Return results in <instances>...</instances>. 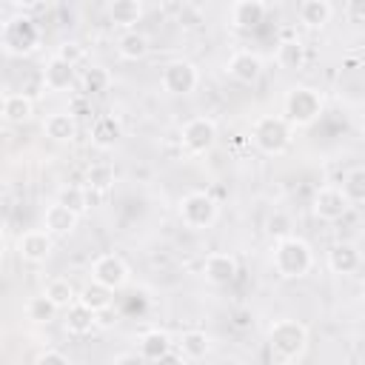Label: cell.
<instances>
[{
    "instance_id": "6da1fadb",
    "label": "cell",
    "mask_w": 365,
    "mask_h": 365,
    "mask_svg": "<svg viewBox=\"0 0 365 365\" xmlns=\"http://www.w3.org/2000/svg\"><path fill=\"white\" fill-rule=\"evenodd\" d=\"M268 348L277 362H297L308 348V325L299 319H277L268 328Z\"/></svg>"
},
{
    "instance_id": "7a4b0ae2",
    "label": "cell",
    "mask_w": 365,
    "mask_h": 365,
    "mask_svg": "<svg viewBox=\"0 0 365 365\" xmlns=\"http://www.w3.org/2000/svg\"><path fill=\"white\" fill-rule=\"evenodd\" d=\"M325 108V100L317 88L311 86H291L282 97V117L288 120V125L297 131V128H308L319 120Z\"/></svg>"
},
{
    "instance_id": "3957f363",
    "label": "cell",
    "mask_w": 365,
    "mask_h": 365,
    "mask_svg": "<svg viewBox=\"0 0 365 365\" xmlns=\"http://www.w3.org/2000/svg\"><path fill=\"white\" fill-rule=\"evenodd\" d=\"M251 143L268 157H282L294 143V128L282 114H262L251 123Z\"/></svg>"
},
{
    "instance_id": "277c9868",
    "label": "cell",
    "mask_w": 365,
    "mask_h": 365,
    "mask_svg": "<svg viewBox=\"0 0 365 365\" xmlns=\"http://www.w3.org/2000/svg\"><path fill=\"white\" fill-rule=\"evenodd\" d=\"M271 262H274V271L282 279H299L314 268V251L302 237L294 234L282 242H274Z\"/></svg>"
},
{
    "instance_id": "5b68a950",
    "label": "cell",
    "mask_w": 365,
    "mask_h": 365,
    "mask_svg": "<svg viewBox=\"0 0 365 365\" xmlns=\"http://www.w3.org/2000/svg\"><path fill=\"white\" fill-rule=\"evenodd\" d=\"M0 46L9 57H29L40 46V29L29 14H14L0 26Z\"/></svg>"
},
{
    "instance_id": "8992f818",
    "label": "cell",
    "mask_w": 365,
    "mask_h": 365,
    "mask_svg": "<svg viewBox=\"0 0 365 365\" xmlns=\"http://www.w3.org/2000/svg\"><path fill=\"white\" fill-rule=\"evenodd\" d=\"M177 214H180V220H182L185 228H191V231H205V228H211V225L217 222L220 205H217V200H214L211 194H205V191H188V194L180 197V202H177Z\"/></svg>"
},
{
    "instance_id": "52a82bcc",
    "label": "cell",
    "mask_w": 365,
    "mask_h": 365,
    "mask_svg": "<svg viewBox=\"0 0 365 365\" xmlns=\"http://www.w3.org/2000/svg\"><path fill=\"white\" fill-rule=\"evenodd\" d=\"M217 143V123L205 114L200 117H191L182 128H180V148L188 154V157H202L214 148Z\"/></svg>"
},
{
    "instance_id": "ba28073f",
    "label": "cell",
    "mask_w": 365,
    "mask_h": 365,
    "mask_svg": "<svg viewBox=\"0 0 365 365\" xmlns=\"http://www.w3.org/2000/svg\"><path fill=\"white\" fill-rule=\"evenodd\" d=\"M160 86H163V91H168L174 97L191 94L200 86V68L191 60H182V57L168 60L160 71Z\"/></svg>"
},
{
    "instance_id": "9c48e42d",
    "label": "cell",
    "mask_w": 365,
    "mask_h": 365,
    "mask_svg": "<svg viewBox=\"0 0 365 365\" xmlns=\"http://www.w3.org/2000/svg\"><path fill=\"white\" fill-rule=\"evenodd\" d=\"M91 279L106 285V288H111V291H120V288L128 285L131 268H128V262L120 254H100L91 262Z\"/></svg>"
},
{
    "instance_id": "30bf717a",
    "label": "cell",
    "mask_w": 365,
    "mask_h": 365,
    "mask_svg": "<svg viewBox=\"0 0 365 365\" xmlns=\"http://www.w3.org/2000/svg\"><path fill=\"white\" fill-rule=\"evenodd\" d=\"M262 68H265V60L251 48H240L225 60V74L245 86H254L262 77Z\"/></svg>"
},
{
    "instance_id": "8fae6325",
    "label": "cell",
    "mask_w": 365,
    "mask_h": 365,
    "mask_svg": "<svg viewBox=\"0 0 365 365\" xmlns=\"http://www.w3.org/2000/svg\"><path fill=\"white\" fill-rule=\"evenodd\" d=\"M14 248H17V257H20L23 262L37 265V262H46V259H48L54 242H51V234H48L46 228H29V231H23V234L17 237V245H14Z\"/></svg>"
},
{
    "instance_id": "7c38bea8",
    "label": "cell",
    "mask_w": 365,
    "mask_h": 365,
    "mask_svg": "<svg viewBox=\"0 0 365 365\" xmlns=\"http://www.w3.org/2000/svg\"><path fill=\"white\" fill-rule=\"evenodd\" d=\"M314 214L322 220V222H336V220H342L345 214H348V208H351V202H348V197L342 194V188H336V185H322L317 194H314Z\"/></svg>"
},
{
    "instance_id": "4fadbf2b",
    "label": "cell",
    "mask_w": 365,
    "mask_h": 365,
    "mask_svg": "<svg viewBox=\"0 0 365 365\" xmlns=\"http://www.w3.org/2000/svg\"><path fill=\"white\" fill-rule=\"evenodd\" d=\"M265 11H268V6L262 0H237L228 9V23L237 31H251L265 20Z\"/></svg>"
},
{
    "instance_id": "5bb4252c",
    "label": "cell",
    "mask_w": 365,
    "mask_h": 365,
    "mask_svg": "<svg viewBox=\"0 0 365 365\" xmlns=\"http://www.w3.org/2000/svg\"><path fill=\"white\" fill-rule=\"evenodd\" d=\"M202 277L211 285H228V282H234V277H237V259H234V254H228V251L208 254L205 262H202Z\"/></svg>"
},
{
    "instance_id": "9a60e30c",
    "label": "cell",
    "mask_w": 365,
    "mask_h": 365,
    "mask_svg": "<svg viewBox=\"0 0 365 365\" xmlns=\"http://www.w3.org/2000/svg\"><path fill=\"white\" fill-rule=\"evenodd\" d=\"M91 145L94 148H114L117 143H120V137H123V123L114 117V114H100V117H94V123H91Z\"/></svg>"
},
{
    "instance_id": "2e32d148",
    "label": "cell",
    "mask_w": 365,
    "mask_h": 365,
    "mask_svg": "<svg viewBox=\"0 0 365 365\" xmlns=\"http://www.w3.org/2000/svg\"><path fill=\"white\" fill-rule=\"evenodd\" d=\"M77 214L71 211V208H66V205H60V202H51V205H46V211H43V228L51 234V237H66V234H71L74 228H77Z\"/></svg>"
},
{
    "instance_id": "e0dca14e",
    "label": "cell",
    "mask_w": 365,
    "mask_h": 365,
    "mask_svg": "<svg viewBox=\"0 0 365 365\" xmlns=\"http://www.w3.org/2000/svg\"><path fill=\"white\" fill-rule=\"evenodd\" d=\"M362 265V251L354 242H336L328 251V268L334 274H354Z\"/></svg>"
},
{
    "instance_id": "ac0fdd59",
    "label": "cell",
    "mask_w": 365,
    "mask_h": 365,
    "mask_svg": "<svg viewBox=\"0 0 365 365\" xmlns=\"http://www.w3.org/2000/svg\"><path fill=\"white\" fill-rule=\"evenodd\" d=\"M71 83H74V66L54 54L43 66V86L48 91H66V88H71Z\"/></svg>"
},
{
    "instance_id": "d6986e66",
    "label": "cell",
    "mask_w": 365,
    "mask_h": 365,
    "mask_svg": "<svg viewBox=\"0 0 365 365\" xmlns=\"http://www.w3.org/2000/svg\"><path fill=\"white\" fill-rule=\"evenodd\" d=\"M63 328L66 334L71 336H86L97 328V314L91 308H86L83 302H74L71 308H66V317H63Z\"/></svg>"
},
{
    "instance_id": "ffe728a7",
    "label": "cell",
    "mask_w": 365,
    "mask_h": 365,
    "mask_svg": "<svg viewBox=\"0 0 365 365\" xmlns=\"http://www.w3.org/2000/svg\"><path fill=\"white\" fill-rule=\"evenodd\" d=\"M274 60L279 68L285 71H299L305 66V46L299 37H282L277 43V51H274Z\"/></svg>"
},
{
    "instance_id": "44dd1931",
    "label": "cell",
    "mask_w": 365,
    "mask_h": 365,
    "mask_svg": "<svg viewBox=\"0 0 365 365\" xmlns=\"http://www.w3.org/2000/svg\"><path fill=\"white\" fill-rule=\"evenodd\" d=\"M43 131L54 143H71L77 137V120L68 111H54L43 120Z\"/></svg>"
},
{
    "instance_id": "7402d4cb",
    "label": "cell",
    "mask_w": 365,
    "mask_h": 365,
    "mask_svg": "<svg viewBox=\"0 0 365 365\" xmlns=\"http://www.w3.org/2000/svg\"><path fill=\"white\" fill-rule=\"evenodd\" d=\"M297 17L308 29H325L334 17V6L328 0H302L297 9Z\"/></svg>"
},
{
    "instance_id": "603a6c76",
    "label": "cell",
    "mask_w": 365,
    "mask_h": 365,
    "mask_svg": "<svg viewBox=\"0 0 365 365\" xmlns=\"http://www.w3.org/2000/svg\"><path fill=\"white\" fill-rule=\"evenodd\" d=\"M137 345H140V356H143L145 362H157L160 356H165L168 351H174L171 336H168L165 331H160V328L145 331V334L137 339Z\"/></svg>"
},
{
    "instance_id": "cb8c5ba5",
    "label": "cell",
    "mask_w": 365,
    "mask_h": 365,
    "mask_svg": "<svg viewBox=\"0 0 365 365\" xmlns=\"http://www.w3.org/2000/svg\"><path fill=\"white\" fill-rule=\"evenodd\" d=\"M148 51H151V40H148V34H143L137 29L123 31L117 40V54L123 60H143Z\"/></svg>"
},
{
    "instance_id": "d4e9b609",
    "label": "cell",
    "mask_w": 365,
    "mask_h": 365,
    "mask_svg": "<svg viewBox=\"0 0 365 365\" xmlns=\"http://www.w3.org/2000/svg\"><path fill=\"white\" fill-rule=\"evenodd\" d=\"M77 302H83V305H86V308H91L94 314H103V311H108V308H111V302H114V291L91 279V282H86V285L80 288Z\"/></svg>"
},
{
    "instance_id": "484cf974",
    "label": "cell",
    "mask_w": 365,
    "mask_h": 365,
    "mask_svg": "<svg viewBox=\"0 0 365 365\" xmlns=\"http://www.w3.org/2000/svg\"><path fill=\"white\" fill-rule=\"evenodd\" d=\"M143 17V3L140 0H114L108 6V20L125 31H131L134 23H140Z\"/></svg>"
},
{
    "instance_id": "4316f807",
    "label": "cell",
    "mask_w": 365,
    "mask_h": 365,
    "mask_svg": "<svg viewBox=\"0 0 365 365\" xmlns=\"http://www.w3.org/2000/svg\"><path fill=\"white\" fill-rule=\"evenodd\" d=\"M43 294H46L60 311L71 308V305L77 302V297H80V291H77V288L71 285V279H66V277H54V279H48Z\"/></svg>"
},
{
    "instance_id": "83f0119b",
    "label": "cell",
    "mask_w": 365,
    "mask_h": 365,
    "mask_svg": "<svg viewBox=\"0 0 365 365\" xmlns=\"http://www.w3.org/2000/svg\"><path fill=\"white\" fill-rule=\"evenodd\" d=\"M177 345H180L177 351H182V356H188V359H205L208 351H211L208 334L205 331H197V328L194 331H182Z\"/></svg>"
},
{
    "instance_id": "f1b7e54d",
    "label": "cell",
    "mask_w": 365,
    "mask_h": 365,
    "mask_svg": "<svg viewBox=\"0 0 365 365\" xmlns=\"http://www.w3.org/2000/svg\"><path fill=\"white\" fill-rule=\"evenodd\" d=\"M83 83V94L86 97H97V94H106L111 88V71L106 66H88L80 77Z\"/></svg>"
},
{
    "instance_id": "f546056e",
    "label": "cell",
    "mask_w": 365,
    "mask_h": 365,
    "mask_svg": "<svg viewBox=\"0 0 365 365\" xmlns=\"http://www.w3.org/2000/svg\"><path fill=\"white\" fill-rule=\"evenodd\" d=\"M34 114V103L26 94H6L3 97V117L6 123H26Z\"/></svg>"
},
{
    "instance_id": "4dcf8cb0",
    "label": "cell",
    "mask_w": 365,
    "mask_h": 365,
    "mask_svg": "<svg viewBox=\"0 0 365 365\" xmlns=\"http://www.w3.org/2000/svg\"><path fill=\"white\" fill-rule=\"evenodd\" d=\"M111 185H114V168L108 163H94L86 171V188L91 194H106Z\"/></svg>"
},
{
    "instance_id": "1f68e13d",
    "label": "cell",
    "mask_w": 365,
    "mask_h": 365,
    "mask_svg": "<svg viewBox=\"0 0 365 365\" xmlns=\"http://www.w3.org/2000/svg\"><path fill=\"white\" fill-rule=\"evenodd\" d=\"M265 234H268L274 242H282V240L294 237V220H291V214L282 211V208L271 211L268 220H265Z\"/></svg>"
},
{
    "instance_id": "d6a6232c",
    "label": "cell",
    "mask_w": 365,
    "mask_h": 365,
    "mask_svg": "<svg viewBox=\"0 0 365 365\" xmlns=\"http://www.w3.org/2000/svg\"><path fill=\"white\" fill-rule=\"evenodd\" d=\"M57 202L71 208L77 217H83L88 211V188H83V185H63L57 191Z\"/></svg>"
},
{
    "instance_id": "836d02e7",
    "label": "cell",
    "mask_w": 365,
    "mask_h": 365,
    "mask_svg": "<svg viewBox=\"0 0 365 365\" xmlns=\"http://www.w3.org/2000/svg\"><path fill=\"white\" fill-rule=\"evenodd\" d=\"M60 308L46 297V294H40V297H31L29 302H26V317L31 319V322H37V325H48L51 319H54V314H57Z\"/></svg>"
},
{
    "instance_id": "e575fe53",
    "label": "cell",
    "mask_w": 365,
    "mask_h": 365,
    "mask_svg": "<svg viewBox=\"0 0 365 365\" xmlns=\"http://www.w3.org/2000/svg\"><path fill=\"white\" fill-rule=\"evenodd\" d=\"M342 194L348 197L351 205L365 202V165H356L342 177Z\"/></svg>"
},
{
    "instance_id": "d590c367",
    "label": "cell",
    "mask_w": 365,
    "mask_h": 365,
    "mask_svg": "<svg viewBox=\"0 0 365 365\" xmlns=\"http://www.w3.org/2000/svg\"><path fill=\"white\" fill-rule=\"evenodd\" d=\"M83 54H86V48H83L77 40H66V43L57 46V57L66 60V63H71V66H77V63L83 60Z\"/></svg>"
},
{
    "instance_id": "8d00e7d4",
    "label": "cell",
    "mask_w": 365,
    "mask_h": 365,
    "mask_svg": "<svg viewBox=\"0 0 365 365\" xmlns=\"http://www.w3.org/2000/svg\"><path fill=\"white\" fill-rule=\"evenodd\" d=\"M345 17L351 23H365V0H348L345 3Z\"/></svg>"
},
{
    "instance_id": "74e56055",
    "label": "cell",
    "mask_w": 365,
    "mask_h": 365,
    "mask_svg": "<svg viewBox=\"0 0 365 365\" xmlns=\"http://www.w3.org/2000/svg\"><path fill=\"white\" fill-rule=\"evenodd\" d=\"M34 365H68V356L63 351H43L34 359Z\"/></svg>"
},
{
    "instance_id": "f35d334b",
    "label": "cell",
    "mask_w": 365,
    "mask_h": 365,
    "mask_svg": "<svg viewBox=\"0 0 365 365\" xmlns=\"http://www.w3.org/2000/svg\"><path fill=\"white\" fill-rule=\"evenodd\" d=\"M191 359L188 356H182V351H168L165 356H160L154 365H188Z\"/></svg>"
},
{
    "instance_id": "ab89813d",
    "label": "cell",
    "mask_w": 365,
    "mask_h": 365,
    "mask_svg": "<svg viewBox=\"0 0 365 365\" xmlns=\"http://www.w3.org/2000/svg\"><path fill=\"white\" fill-rule=\"evenodd\" d=\"M111 365H148V362H145L140 354H120Z\"/></svg>"
},
{
    "instance_id": "60d3db41",
    "label": "cell",
    "mask_w": 365,
    "mask_h": 365,
    "mask_svg": "<svg viewBox=\"0 0 365 365\" xmlns=\"http://www.w3.org/2000/svg\"><path fill=\"white\" fill-rule=\"evenodd\" d=\"M114 322H117V314H111V308H108V311H103V314H97V325L108 328V325H114Z\"/></svg>"
},
{
    "instance_id": "b9f144b4",
    "label": "cell",
    "mask_w": 365,
    "mask_h": 365,
    "mask_svg": "<svg viewBox=\"0 0 365 365\" xmlns=\"http://www.w3.org/2000/svg\"><path fill=\"white\" fill-rule=\"evenodd\" d=\"M279 365H302V362H299V359H297V362H279Z\"/></svg>"
},
{
    "instance_id": "7bdbcfd3",
    "label": "cell",
    "mask_w": 365,
    "mask_h": 365,
    "mask_svg": "<svg viewBox=\"0 0 365 365\" xmlns=\"http://www.w3.org/2000/svg\"><path fill=\"white\" fill-rule=\"evenodd\" d=\"M362 299H365V282H362Z\"/></svg>"
}]
</instances>
